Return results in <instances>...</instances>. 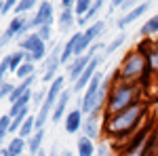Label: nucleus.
Wrapping results in <instances>:
<instances>
[{"label": "nucleus", "instance_id": "obj_25", "mask_svg": "<svg viewBox=\"0 0 158 156\" xmlns=\"http://www.w3.org/2000/svg\"><path fill=\"white\" fill-rule=\"evenodd\" d=\"M112 152H114V144L110 141L108 137H103L97 144V154L95 156H112Z\"/></svg>", "mask_w": 158, "mask_h": 156}, {"label": "nucleus", "instance_id": "obj_3", "mask_svg": "<svg viewBox=\"0 0 158 156\" xmlns=\"http://www.w3.org/2000/svg\"><path fill=\"white\" fill-rule=\"evenodd\" d=\"M65 82H68V76H61L59 74V76L49 84V89H47V99H44V103H42L36 112V131L38 129H44L47 120L53 116V110L57 106L61 93L65 91Z\"/></svg>", "mask_w": 158, "mask_h": 156}, {"label": "nucleus", "instance_id": "obj_19", "mask_svg": "<svg viewBox=\"0 0 158 156\" xmlns=\"http://www.w3.org/2000/svg\"><path fill=\"white\" fill-rule=\"evenodd\" d=\"M139 36L141 38H150V36H158V15L150 17L146 23L139 27Z\"/></svg>", "mask_w": 158, "mask_h": 156}, {"label": "nucleus", "instance_id": "obj_31", "mask_svg": "<svg viewBox=\"0 0 158 156\" xmlns=\"http://www.w3.org/2000/svg\"><path fill=\"white\" fill-rule=\"evenodd\" d=\"M36 32H38V36L42 38L44 42H49V40H51V36H53V30H51V25H44V27H38Z\"/></svg>", "mask_w": 158, "mask_h": 156}, {"label": "nucleus", "instance_id": "obj_16", "mask_svg": "<svg viewBox=\"0 0 158 156\" xmlns=\"http://www.w3.org/2000/svg\"><path fill=\"white\" fill-rule=\"evenodd\" d=\"M74 25H78V17H76L74 9H61L59 11V30L61 32H68V30H72Z\"/></svg>", "mask_w": 158, "mask_h": 156}, {"label": "nucleus", "instance_id": "obj_20", "mask_svg": "<svg viewBox=\"0 0 158 156\" xmlns=\"http://www.w3.org/2000/svg\"><path fill=\"white\" fill-rule=\"evenodd\" d=\"M36 133V116L34 114H30L27 118H25V122L21 124V129H19V137H23V139H30L32 135Z\"/></svg>", "mask_w": 158, "mask_h": 156}, {"label": "nucleus", "instance_id": "obj_14", "mask_svg": "<svg viewBox=\"0 0 158 156\" xmlns=\"http://www.w3.org/2000/svg\"><path fill=\"white\" fill-rule=\"evenodd\" d=\"M72 89H65L63 93H61L59 97V101H57V106H55V110H53V116H51V120L53 122H59L61 118H65V110H68V103H70V99H72Z\"/></svg>", "mask_w": 158, "mask_h": 156}, {"label": "nucleus", "instance_id": "obj_24", "mask_svg": "<svg viewBox=\"0 0 158 156\" xmlns=\"http://www.w3.org/2000/svg\"><path fill=\"white\" fill-rule=\"evenodd\" d=\"M11 127H13V118L4 112L0 116V139H6V135L11 133Z\"/></svg>", "mask_w": 158, "mask_h": 156}, {"label": "nucleus", "instance_id": "obj_2", "mask_svg": "<svg viewBox=\"0 0 158 156\" xmlns=\"http://www.w3.org/2000/svg\"><path fill=\"white\" fill-rule=\"evenodd\" d=\"M148 74H152V70H150L146 53H141L135 47L120 59L116 72H114V80H118V82H141V80H146Z\"/></svg>", "mask_w": 158, "mask_h": 156}, {"label": "nucleus", "instance_id": "obj_11", "mask_svg": "<svg viewBox=\"0 0 158 156\" xmlns=\"http://www.w3.org/2000/svg\"><path fill=\"white\" fill-rule=\"evenodd\" d=\"M55 21V11H53V4L49 0H42L38 11L34 13V23H36V30L38 27H44V25H53Z\"/></svg>", "mask_w": 158, "mask_h": 156}, {"label": "nucleus", "instance_id": "obj_28", "mask_svg": "<svg viewBox=\"0 0 158 156\" xmlns=\"http://www.w3.org/2000/svg\"><path fill=\"white\" fill-rule=\"evenodd\" d=\"M38 4V0H21L19 4H17V9H15V13L17 15H25V13H30L34 6Z\"/></svg>", "mask_w": 158, "mask_h": 156}, {"label": "nucleus", "instance_id": "obj_29", "mask_svg": "<svg viewBox=\"0 0 158 156\" xmlns=\"http://www.w3.org/2000/svg\"><path fill=\"white\" fill-rule=\"evenodd\" d=\"M21 0H2V6H0V15L2 17H6L11 11H15L17 9V4H19Z\"/></svg>", "mask_w": 158, "mask_h": 156}, {"label": "nucleus", "instance_id": "obj_15", "mask_svg": "<svg viewBox=\"0 0 158 156\" xmlns=\"http://www.w3.org/2000/svg\"><path fill=\"white\" fill-rule=\"evenodd\" d=\"M76 154L78 156H95L97 154V144L86 137V135H80L78 141H76Z\"/></svg>", "mask_w": 158, "mask_h": 156}, {"label": "nucleus", "instance_id": "obj_12", "mask_svg": "<svg viewBox=\"0 0 158 156\" xmlns=\"http://www.w3.org/2000/svg\"><path fill=\"white\" fill-rule=\"evenodd\" d=\"M91 55H82V57H76L72 63H68V80L72 84L78 82V78L85 74V70L89 68V63H91Z\"/></svg>", "mask_w": 158, "mask_h": 156}, {"label": "nucleus", "instance_id": "obj_21", "mask_svg": "<svg viewBox=\"0 0 158 156\" xmlns=\"http://www.w3.org/2000/svg\"><path fill=\"white\" fill-rule=\"evenodd\" d=\"M74 48H76V34H72V36H70V40L63 44L61 63H72V61H74Z\"/></svg>", "mask_w": 158, "mask_h": 156}, {"label": "nucleus", "instance_id": "obj_6", "mask_svg": "<svg viewBox=\"0 0 158 156\" xmlns=\"http://www.w3.org/2000/svg\"><path fill=\"white\" fill-rule=\"evenodd\" d=\"M32 17L25 13V15H15L11 21H9V25H6V30L2 32V38H0V47L4 48L9 42H11L13 38H17V36H23V27L25 23L30 21Z\"/></svg>", "mask_w": 158, "mask_h": 156}, {"label": "nucleus", "instance_id": "obj_17", "mask_svg": "<svg viewBox=\"0 0 158 156\" xmlns=\"http://www.w3.org/2000/svg\"><path fill=\"white\" fill-rule=\"evenodd\" d=\"M103 32H106V21H101V19H99V21H93V23L85 30V38L91 42V44H95V40H97Z\"/></svg>", "mask_w": 158, "mask_h": 156}, {"label": "nucleus", "instance_id": "obj_4", "mask_svg": "<svg viewBox=\"0 0 158 156\" xmlns=\"http://www.w3.org/2000/svg\"><path fill=\"white\" fill-rule=\"evenodd\" d=\"M19 48L25 51V53H30V57H32L34 63L36 61H44L51 53L49 48H47V42L38 36V32H30L25 38H21L19 40Z\"/></svg>", "mask_w": 158, "mask_h": 156}, {"label": "nucleus", "instance_id": "obj_7", "mask_svg": "<svg viewBox=\"0 0 158 156\" xmlns=\"http://www.w3.org/2000/svg\"><path fill=\"white\" fill-rule=\"evenodd\" d=\"M101 61H103V55H97V57H93V59H91L89 68H86L85 74L78 78V82L72 84V91H74V93H85V89L89 86V82L93 80V76L99 72V65H101Z\"/></svg>", "mask_w": 158, "mask_h": 156}, {"label": "nucleus", "instance_id": "obj_30", "mask_svg": "<svg viewBox=\"0 0 158 156\" xmlns=\"http://www.w3.org/2000/svg\"><path fill=\"white\" fill-rule=\"evenodd\" d=\"M9 72H11V61H9V55H4L2 61H0V76H2V82L6 80Z\"/></svg>", "mask_w": 158, "mask_h": 156}, {"label": "nucleus", "instance_id": "obj_26", "mask_svg": "<svg viewBox=\"0 0 158 156\" xmlns=\"http://www.w3.org/2000/svg\"><path fill=\"white\" fill-rule=\"evenodd\" d=\"M91 6H93V0H78V2H76V6H74L76 17H78V19H80V17H85L86 13L91 11Z\"/></svg>", "mask_w": 158, "mask_h": 156}, {"label": "nucleus", "instance_id": "obj_32", "mask_svg": "<svg viewBox=\"0 0 158 156\" xmlns=\"http://www.w3.org/2000/svg\"><path fill=\"white\" fill-rule=\"evenodd\" d=\"M44 99H47V91H38V93H34V97H32V101L36 103L38 108L44 103Z\"/></svg>", "mask_w": 158, "mask_h": 156}, {"label": "nucleus", "instance_id": "obj_9", "mask_svg": "<svg viewBox=\"0 0 158 156\" xmlns=\"http://www.w3.org/2000/svg\"><path fill=\"white\" fill-rule=\"evenodd\" d=\"M82 124H85V112L80 110V106L70 110L63 118V127H65L68 135H76L78 131H82Z\"/></svg>", "mask_w": 158, "mask_h": 156}, {"label": "nucleus", "instance_id": "obj_1", "mask_svg": "<svg viewBox=\"0 0 158 156\" xmlns=\"http://www.w3.org/2000/svg\"><path fill=\"white\" fill-rule=\"evenodd\" d=\"M143 93V84L141 82H118L112 78V86H110V95H108V103L103 110V118H110L114 114H118L122 110L131 108L141 99Z\"/></svg>", "mask_w": 158, "mask_h": 156}, {"label": "nucleus", "instance_id": "obj_10", "mask_svg": "<svg viewBox=\"0 0 158 156\" xmlns=\"http://www.w3.org/2000/svg\"><path fill=\"white\" fill-rule=\"evenodd\" d=\"M148 11H150V0H143V2H139V4L135 6L133 11L124 13V15H122L120 19L116 21V27H118V30H120V32H122V30H124L127 25H131V23H133V21H137L139 17H143V15H146Z\"/></svg>", "mask_w": 158, "mask_h": 156}, {"label": "nucleus", "instance_id": "obj_33", "mask_svg": "<svg viewBox=\"0 0 158 156\" xmlns=\"http://www.w3.org/2000/svg\"><path fill=\"white\" fill-rule=\"evenodd\" d=\"M78 0H61V9H74Z\"/></svg>", "mask_w": 158, "mask_h": 156}, {"label": "nucleus", "instance_id": "obj_18", "mask_svg": "<svg viewBox=\"0 0 158 156\" xmlns=\"http://www.w3.org/2000/svg\"><path fill=\"white\" fill-rule=\"evenodd\" d=\"M42 141H44V129H38L30 139H27V154L36 156L42 150Z\"/></svg>", "mask_w": 158, "mask_h": 156}, {"label": "nucleus", "instance_id": "obj_5", "mask_svg": "<svg viewBox=\"0 0 158 156\" xmlns=\"http://www.w3.org/2000/svg\"><path fill=\"white\" fill-rule=\"evenodd\" d=\"M103 82H106L103 72H97L95 76H93V80L89 82V86L85 89V93H82V97H80V110L85 112V116H89V114L93 112V103H95L97 93H99V89L103 86Z\"/></svg>", "mask_w": 158, "mask_h": 156}, {"label": "nucleus", "instance_id": "obj_13", "mask_svg": "<svg viewBox=\"0 0 158 156\" xmlns=\"http://www.w3.org/2000/svg\"><path fill=\"white\" fill-rule=\"evenodd\" d=\"M25 148H27V139L19 137V135H15L11 141H9V145L2 148L0 156H21L25 152Z\"/></svg>", "mask_w": 158, "mask_h": 156}, {"label": "nucleus", "instance_id": "obj_27", "mask_svg": "<svg viewBox=\"0 0 158 156\" xmlns=\"http://www.w3.org/2000/svg\"><path fill=\"white\" fill-rule=\"evenodd\" d=\"M15 89H17V84L4 80V82L0 84V99H2V101H4V99H11V95L15 93Z\"/></svg>", "mask_w": 158, "mask_h": 156}, {"label": "nucleus", "instance_id": "obj_8", "mask_svg": "<svg viewBox=\"0 0 158 156\" xmlns=\"http://www.w3.org/2000/svg\"><path fill=\"white\" fill-rule=\"evenodd\" d=\"M103 114H91L85 116V124H82V135L91 137L93 141H97L99 137L103 135Z\"/></svg>", "mask_w": 158, "mask_h": 156}, {"label": "nucleus", "instance_id": "obj_23", "mask_svg": "<svg viewBox=\"0 0 158 156\" xmlns=\"http://www.w3.org/2000/svg\"><path fill=\"white\" fill-rule=\"evenodd\" d=\"M36 74V65H34V61H25L23 65L15 72V76L19 78V80H25V78H30V76H34Z\"/></svg>", "mask_w": 158, "mask_h": 156}, {"label": "nucleus", "instance_id": "obj_22", "mask_svg": "<svg viewBox=\"0 0 158 156\" xmlns=\"http://www.w3.org/2000/svg\"><path fill=\"white\" fill-rule=\"evenodd\" d=\"M124 42H127V34H124V32H120V34L114 38L112 42H108V44H106V48H103V55H112V53H116V51H118V48H120Z\"/></svg>", "mask_w": 158, "mask_h": 156}]
</instances>
